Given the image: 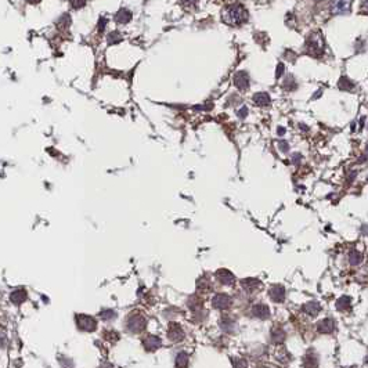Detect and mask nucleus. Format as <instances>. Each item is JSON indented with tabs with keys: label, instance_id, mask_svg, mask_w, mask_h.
<instances>
[{
	"label": "nucleus",
	"instance_id": "obj_1",
	"mask_svg": "<svg viewBox=\"0 0 368 368\" xmlns=\"http://www.w3.org/2000/svg\"><path fill=\"white\" fill-rule=\"evenodd\" d=\"M222 18L225 21L227 25L231 26H240L245 24L249 15L246 8L240 4V3H231L223 8V13H222Z\"/></svg>",
	"mask_w": 368,
	"mask_h": 368
},
{
	"label": "nucleus",
	"instance_id": "obj_2",
	"mask_svg": "<svg viewBox=\"0 0 368 368\" xmlns=\"http://www.w3.org/2000/svg\"><path fill=\"white\" fill-rule=\"evenodd\" d=\"M306 50H307V53H310L312 56L316 57H320L324 53V42H323V38H321V35L318 32L312 33V36L307 39Z\"/></svg>",
	"mask_w": 368,
	"mask_h": 368
},
{
	"label": "nucleus",
	"instance_id": "obj_3",
	"mask_svg": "<svg viewBox=\"0 0 368 368\" xmlns=\"http://www.w3.org/2000/svg\"><path fill=\"white\" fill-rule=\"evenodd\" d=\"M145 324H147V321H145V317L141 316L140 313H131L130 316L127 317L126 320V327H127V330L133 332V334H137V332H141V331L145 328Z\"/></svg>",
	"mask_w": 368,
	"mask_h": 368
},
{
	"label": "nucleus",
	"instance_id": "obj_4",
	"mask_svg": "<svg viewBox=\"0 0 368 368\" xmlns=\"http://www.w3.org/2000/svg\"><path fill=\"white\" fill-rule=\"evenodd\" d=\"M76 324L78 327L83 331H94L97 328V321L94 320L93 317L90 316H86V314H79L76 316Z\"/></svg>",
	"mask_w": 368,
	"mask_h": 368
},
{
	"label": "nucleus",
	"instance_id": "obj_5",
	"mask_svg": "<svg viewBox=\"0 0 368 368\" xmlns=\"http://www.w3.org/2000/svg\"><path fill=\"white\" fill-rule=\"evenodd\" d=\"M353 0H332L331 11L332 14H346L350 11Z\"/></svg>",
	"mask_w": 368,
	"mask_h": 368
},
{
	"label": "nucleus",
	"instance_id": "obj_6",
	"mask_svg": "<svg viewBox=\"0 0 368 368\" xmlns=\"http://www.w3.org/2000/svg\"><path fill=\"white\" fill-rule=\"evenodd\" d=\"M233 303V300L229 295H226V293H218V295H215L212 299V305L215 309H219V310H226V309H229Z\"/></svg>",
	"mask_w": 368,
	"mask_h": 368
},
{
	"label": "nucleus",
	"instance_id": "obj_7",
	"mask_svg": "<svg viewBox=\"0 0 368 368\" xmlns=\"http://www.w3.org/2000/svg\"><path fill=\"white\" fill-rule=\"evenodd\" d=\"M216 280L222 284V285H233L234 284V281H236V277L234 274L229 271V270H226V268H220L218 270V273H216Z\"/></svg>",
	"mask_w": 368,
	"mask_h": 368
},
{
	"label": "nucleus",
	"instance_id": "obj_8",
	"mask_svg": "<svg viewBox=\"0 0 368 368\" xmlns=\"http://www.w3.org/2000/svg\"><path fill=\"white\" fill-rule=\"evenodd\" d=\"M268 296L275 303H282L285 300V288L281 285H274L268 289Z\"/></svg>",
	"mask_w": 368,
	"mask_h": 368
},
{
	"label": "nucleus",
	"instance_id": "obj_9",
	"mask_svg": "<svg viewBox=\"0 0 368 368\" xmlns=\"http://www.w3.org/2000/svg\"><path fill=\"white\" fill-rule=\"evenodd\" d=\"M168 338L170 341H173V342H180V341L184 339V331L181 330V327L179 324L172 323V324L169 325Z\"/></svg>",
	"mask_w": 368,
	"mask_h": 368
},
{
	"label": "nucleus",
	"instance_id": "obj_10",
	"mask_svg": "<svg viewBox=\"0 0 368 368\" xmlns=\"http://www.w3.org/2000/svg\"><path fill=\"white\" fill-rule=\"evenodd\" d=\"M234 83H236V86L241 92L246 90V89L249 88V75L245 71H240V72H237L234 75Z\"/></svg>",
	"mask_w": 368,
	"mask_h": 368
},
{
	"label": "nucleus",
	"instance_id": "obj_11",
	"mask_svg": "<svg viewBox=\"0 0 368 368\" xmlns=\"http://www.w3.org/2000/svg\"><path fill=\"white\" fill-rule=\"evenodd\" d=\"M252 314L255 316L256 318H260V320H266V318L270 317V307L264 303H257V305L253 306L252 309Z\"/></svg>",
	"mask_w": 368,
	"mask_h": 368
},
{
	"label": "nucleus",
	"instance_id": "obj_12",
	"mask_svg": "<svg viewBox=\"0 0 368 368\" xmlns=\"http://www.w3.org/2000/svg\"><path fill=\"white\" fill-rule=\"evenodd\" d=\"M317 330L321 334H331V332H334V330H335V321L332 318L321 320L317 324Z\"/></svg>",
	"mask_w": 368,
	"mask_h": 368
},
{
	"label": "nucleus",
	"instance_id": "obj_13",
	"mask_svg": "<svg viewBox=\"0 0 368 368\" xmlns=\"http://www.w3.org/2000/svg\"><path fill=\"white\" fill-rule=\"evenodd\" d=\"M143 345H144V348H145V350H148V352H154V350H156L161 345H162V342H161V339L158 337H154V335H150V337H147L143 341Z\"/></svg>",
	"mask_w": 368,
	"mask_h": 368
},
{
	"label": "nucleus",
	"instance_id": "obj_14",
	"mask_svg": "<svg viewBox=\"0 0 368 368\" xmlns=\"http://www.w3.org/2000/svg\"><path fill=\"white\" fill-rule=\"evenodd\" d=\"M241 284H243L244 289L248 291V292H255V291H257L259 288L262 287L260 281L256 280V278H245V280L241 281Z\"/></svg>",
	"mask_w": 368,
	"mask_h": 368
},
{
	"label": "nucleus",
	"instance_id": "obj_15",
	"mask_svg": "<svg viewBox=\"0 0 368 368\" xmlns=\"http://www.w3.org/2000/svg\"><path fill=\"white\" fill-rule=\"evenodd\" d=\"M253 103L259 107H267L270 106L271 99H270V96H268L267 93L260 92V93H256L255 96H253Z\"/></svg>",
	"mask_w": 368,
	"mask_h": 368
},
{
	"label": "nucleus",
	"instance_id": "obj_16",
	"mask_svg": "<svg viewBox=\"0 0 368 368\" xmlns=\"http://www.w3.org/2000/svg\"><path fill=\"white\" fill-rule=\"evenodd\" d=\"M302 310L306 313V314H309V316H317L320 310H321V306L318 302H309V303H306L303 307H302Z\"/></svg>",
	"mask_w": 368,
	"mask_h": 368
},
{
	"label": "nucleus",
	"instance_id": "obj_17",
	"mask_svg": "<svg viewBox=\"0 0 368 368\" xmlns=\"http://www.w3.org/2000/svg\"><path fill=\"white\" fill-rule=\"evenodd\" d=\"M220 327H222V330L227 332V334H231V332H234L236 331V321L233 320L231 317H223L222 318V321H220Z\"/></svg>",
	"mask_w": 368,
	"mask_h": 368
},
{
	"label": "nucleus",
	"instance_id": "obj_18",
	"mask_svg": "<svg viewBox=\"0 0 368 368\" xmlns=\"http://www.w3.org/2000/svg\"><path fill=\"white\" fill-rule=\"evenodd\" d=\"M131 19V13L129 10H125V8H122V10H119L117 15H115V21L119 22V24H126V22H129Z\"/></svg>",
	"mask_w": 368,
	"mask_h": 368
},
{
	"label": "nucleus",
	"instance_id": "obj_19",
	"mask_svg": "<svg viewBox=\"0 0 368 368\" xmlns=\"http://www.w3.org/2000/svg\"><path fill=\"white\" fill-rule=\"evenodd\" d=\"M187 305L194 313L201 312V310H202V307H204V305H202V300H201L198 296H193V298H190L187 302Z\"/></svg>",
	"mask_w": 368,
	"mask_h": 368
},
{
	"label": "nucleus",
	"instance_id": "obj_20",
	"mask_svg": "<svg viewBox=\"0 0 368 368\" xmlns=\"http://www.w3.org/2000/svg\"><path fill=\"white\" fill-rule=\"evenodd\" d=\"M285 339V332L281 328H274L271 331V341L274 343H282Z\"/></svg>",
	"mask_w": 368,
	"mask_h": 368
},
{
	"label": "nucleus",
	"instance_id": "obj_21",
	"mask_svg": "<svg viewBox=\"0 0 368 368\" xmlns=\"http://www.w3.org/2000/svg\"><path fill=\"white\" fill-rule=\"evenodd\" d=\"M198 3H200V0H180L181 7L187 11H195L198 7Z\"/></svg>",
	"mask_w": 368,
	"mask_h": 368
},
{
	"label": "nucleus",
	"instance_id": "obj_22",
	"mask_svg": "<svg viewBox=\"0 0 368 368\" xmlns=\"http://www.w3.org/2000/svg\"><path fill=\"white\" fill-rule=\"evenodd\" d=\"M363 260V255L359 250H350L349 252V263L352 266H359Z\"/></svg>",
	"mask_w": 368,
	"mask_h": 368
},
{
	"label": "nucleus",
	"instance_id": "obj_23",
	"mask_svg": "<svg viewBox=\"0 0 368 368\" xmlns=\"http://www.w3.org/2000/svg\"><path fill=\"white\" fill-rule=\"evenodd\" d=\"M188 363H190V359H188L187 353L181 352L176 356V367H187Z\"/></svg>",
	"mask_w": 368,
	"mask_h": 368
},
{
	"label": "nucleus",
	"instance_id": "obj_24",
	"mask_svg": "<svg viewBox=\"0 0 368 368\" xmlns=\"http://www.w3.org/2000/svg\"><path fill=\"white\" fill-rule=\"evenodd\" d=\"M350 302H352L350 298H348V296H342V298H339V299L337 300V305L335 306H337L338 310L342 312V310H348V309H349Z\"/></svg>",
	"mask_w": 368,
	"mask_h": 368
},
{
	"label": "nucleus",
	"instance_id": "obj_25",
	"mask_svg": "<svg viewBox=\"0 0 368 368\" xmlns=\"http://www.w3.org/2000/svg\"><path fill=\"white\" fill-rule=\"evenodd\" d=\"M25 298H26L25 291H21V289L11 293V300H13L15 305H19V303H22V302L25 300Z\"/></svg>",
	"mask_w": 368,
	"mask_h": 368
},
{
	"label": "nucleus",
	"instance_id": "obj_26",
	"mask_svg": "<svg viewBox=\"0 0 368 368\" xmlns=\"http://www.w3.org/2000/svg\"><path fill=\"white\" fill-rule=\"evenodd\" d=\"M338 86H339V89H342V90H352V89L355 88V85H353L352 81L348 79L346 76H342V78H341V81L338 83Z\"/></svg>",
	"mask_w": 368,
	"mask_h": 368
},
{
	"label": "nucleus",
	"instance_id": "obj_27",
	"mask_svg": "<svg viewBox=\"0 0 368 368\" xmlns=\"http://www.w3.org/2000/svg\"><path fill=\"white\" fill-rule=\"evenodd\" d=\"M197 288H198V291H204V292H208V291H211L212 289V285H211V281H208L206 278H201L198 281V284H197Z\"/></svg>",
	"mask_w": 368,
	"mask_h": 368
},
{
	"label": "nucleus",
	"instance_id": "obj_28",
	"mask_svg": "<svg viewBox=\"0 0 368 368\" xmlns=\"http://www.w3.org/2000/svg\"><path fill=\"white\" fill-rule=\"evenodd\" d=\"M303 366H306V367H314V366H318V362L316 360V356L313 355L306 356V359L303 360Z\"/></svg>",
	"mask_w": 368,
	"mask_h": 368
},
{
	"label": "nucleus",
	"instance_id": "obj_29",
	"mask_svg": "<svg viewBox=\"0 0 368 368\" xmlns=\"http://www.w3.org/2000/svg\"><path fill=\"white\" fill-rule=\"evenodd\" d=\"M101 318L103 320H106V321H111V320H114V318H117V312H114V310H103L101 312Z\"/></svg>",
	"mask_w": 368,
	"mask_h": 368
},
{
	"label": "nucleus",
	"instance_id": "obj_30",
	"mask_svg": "<svg viewBox=\"0 0 368 368\" xmlns=\"http://www.w3.org/2000/svg\"><path fill=\"white\" fill-rule=\"evenodd\" d=\"M122 40V36L119 35L118 32H113L111 35H110V38H108V43L110 44H114V43H118Z\"/></svg>",
	"mask_w": 368,
	"mask_h": 368
},
{
	"label": "nucleus",
	"instance_id": "obj_31",
	"mask_svg": "<svg viewBox=\"0 0 368 368\" xmlns=\"http://www.w3.org/2000/svg\"><path fill=\"white\" fill-rule=\"evenodd\" d=\"M69 1H71V6L76 8V10L86 6V0H69Z\"/></svg>",
	"mask_w": 368,
	"mask_h": 368
},
{
	"label": "nucleus",
	"instance_id": "obj_32",
	"mask_svg": "<svg viewBox=\"0 0 368 368\" xmlns=\"http://www.w3.org/2000/svg\"><path fill=\"white\" fill-rule=\"evenodd\" d=\"M237 115L241 119H244L246 115H248V108H246V107H243V108H241V110L237 113Z\"/></svg>",
	"mask_w": 368,
	"mask_h": 368
},
{
	"label": "nucleus",
	"instance_id": "obj_33",
	"mask_svg": "<svg viewBox=\"0 0 368 368\" xmlns=\"http://www.w3.org/2000/svg\"><path fill=\"white\" fill-rule=\"evenodd\" d=\"M278 145H280V150H282L284 152H287V151L289 150V144H288L287 141H280Z\"/></svg>",
	"mask_w": 368,
	"mask_h": 368
},
{
	"label": "nucleus",
	"instance_id": "obj_34",
	"mask_svg": "<svg viewBox=\"0 0 368 368\" xmlns=\"http://www.w3.org/2000/svg\"><path fill=\"white\" fill-rule=\"evenodd\" d=\"M300 158H302V155H300V154H293V155H292V162L298 165V163L300 162Z\"/></svg>",
	"mask_w": 368,
	"mask_h": 368
},
{
	"label": "nucleus",
	"instance_id": "obj_35",
	"mask_svg": "<svg viewBox=\"0 0 368 368\" xmlns=\"http://www.w3.org/2000/svg\"><path fill=\"white\" fill-rule=\"evenodd\" d=\"M356 176H357V172H356V170H353V172H350L349 177H348V180H349V183H353V181H355Z\"/></svg>",
	"mask_w": 368,
	"mask_h": 368
},
{
	"label": "nucleus",
	"instance_id": "obj_36",
	"mask_svg": "<svg viewBox=\"0 0 368 368\" xmlns=\"http://www.w3.org/2000/svg\"><path fill=\"white\" fill-rule=\"evenodd\" d=\"M282 72H284V65L280 64V65H278V68H277V78H278L280 75H282Z\"/></svg>",
	"mask_w": 368,
	"mask_h": 368
},
{
	"label": "nucleus",
	"instance_id": "obj_37",
	"mask_svg": "<svg viewBox=\"0 0 368 368\" xmlns=\"http://www.w3.org/2000/svg\"><path fill=\"white\" fill-rule=\"evenodd\" d=\"M106 22H107V19H100V31H103V28H106Z\"/></svg>",
	"mask_w": 368,
	"mask_h": 368
},
{
	"label": "nucleus",
	"instance_id": "obj_38",
	"mask_svg": "<svg viewBox=\"0 0 368 368\" xmlns=\"http://www.w3.org/2000/svg\"><path fill=\"white\" fill-rule=\"evenodd\" d=\"M278 134H280V136L285 134V129H284V127H278Z\"/></svg>",
	"mask_w": 368,
	"mask_h": 368
},
{
	"label": "nucleus",
	"instance_id": "obj_39",
	"mask_svg": "<svg viewBox=\"0 0 368 368\" xmlns=\"http://www.w3.org/2000/svg\"><path fill=\"white\" fill-rule=\"evenodd\" d=\"M39 1H40V0H28V3H31V4H36Z\"/></svg>",
	"mask_w": 368,
	"mask_h": 368
}]
</instances>
